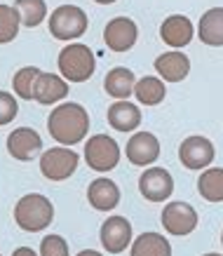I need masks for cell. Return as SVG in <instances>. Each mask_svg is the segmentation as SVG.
<instances>
[{
    "mask_svg": "<svg viewBox=\"0 0 223 256\" xmlns=\"http://www.w3.org/2000/svg\"><path fill=\"white\" fill-rule=\"evenodd\" d=\"M47 132L62 146H76L90 132V113L80 104L66 101L50 113L47 118Z\"/></svg>",
    "mask_w": 223,
    "mask_h": 256,
    "instance_id": "obj_1",
    "label": "cell"
},
{
    "mask_svg": "<svg viewBox=\"0 0 223 256\" xmlns=\"http://www.w3.org/2000/svg\"><path fill=\"white\" fill-rule=\"evenodd\" d=\"M52 218H54L52 202L40 193L24 195L22 200L14 204V224L26 233H38V230L47 228L52 224Z\"/></svg>",
    "mask_w": 223,
    "mask_h": 256,
    "instance_id": "obj_2",
    "label": "cell"
},
{
    "mask_svg": "<svg viewBox=\"0 0 223 256\" xmlns=\"http://www.w3.org/2000/svg\"><path fill=\"white\" fill-rule=\"evenodd\" d=\"M96 68L94 52L82 42H70L59 52V70L70 82H85Z\"/></svg>",
    "mask_w": 223,
    "mask_h": 256,
    "instance_id": "obj_3",
    "label": "cell"
},
{
    "mask_svg": "<svg viewBox=\"0 0 223 256\" xmlns=\"http://www.w3.org/2000/svg\"><path fill=\"white\" fill-rule=\"evenodd\" d=\"M90 19L85 10L78 5H62L56 8L50 16V33L56 40H76L87 33Z\"/></svg>",
    "mask_w": 223,
    "mask_h": 256,
    "instance_id": "obj_4",
    "label": "cell"
},
{
    "mask_svg": "<svg viewBox=\"0 0 223 256\" xmlns=\"http://www.w3.org/2000/svg\"><path fill=\"white\" fill-rule=\"evenodd\" d=\"M85 160L90 164V170L110 172L120 162V146L108 134H94L85 144Z\"/></svg>",
    "mask_w": 223,
    "mask_h": 256,
    "instance_id": "obj_5",
    "label": "cell"
},
{
    "mask_svg": "<svg viewBox=\"0 0 223 256\" xmlns=\"http://www.w3.org/2000/svg\"><path fill=\"white\" fill-rule=\"evenodd\" d=\"M78 162L80 156L73 148H50L40 156V172L50 181H66L76 174Z\"/></svg>",
    "mask_w": 223,
    "mask_h": 256,
    "instance_id": "obj_6",
    "label": "cell"
},
{
    "mask_svg": "<svg viewBox=\"0 0 223 256\" xmlns=\"http://www.w3.org/2000/svg\"><path fill=\"white\" fill-rule=\"evenodd\" d=\"M162 226L170 235H190L198 228V212L188 202H170L162 210Z\"/></svg>",
    "mask_w": 223,
    "mask_h": 256,
    "instance_id": "obj_7",
    "label": "cell"
},
{
    "mask_svg": "<svg viewBox=\"0 0 223 256\" xmlns=\"http://www.w3.org/2000/svg\"><path fill=\"white\" fill-rule=\"evenodd\" d=\"M138 193L148 202H164L174 193V178L164 167H148L138 176Z\"/></svg>",
    "mask_w": 223,
    "mask_h": 256,
    "instance_id": "obj_8",
    "label": "cell"
},
{
    "mask_svg": "<svg viewBox=\"0 0 223 256\" xmlns=\"http://www.w3.org/2000/svg\"><path fill=\"white\" fill-rule=\"evenodd\" d=\"M214 144L207 139V136H188V139L181 141L178 146V160L184 162L186 170H202V167H209L214 162Z\"/></svg>",
    "mask_w": 223,
    "mask_h": 256,
    "instance_id": "obj_9",
    "label": "cell"
},
{
    "mask_svg": "<svg viewBox=\"0 0 223 256\" xmlns=\"http://www.w3.org/2000/svg\"><path fill=\"white\" fill-rule=\"evenodd\" d=\"M136 38H138V28L130 16H116L104 28V42L108 45V50H113L118 54L132 50Z\"/></svg>",
    "mask_w": 223,
    "mask_h": 256,
    "instance_id": "obj_10",
    "label": "cell"
},
{
    "mask_svg": "<svg viewBox=\"0 0 223 256\" xmlns=\"http://www.w3.org/2000/svg\"><path fill=\"white\" fill-rule=\"evenodd\" d=\"M127 160L136 167H148L160 158V141L150 132H134L124 146Z\"/></svg>",
    "mask_w": 223,
    "mask_h": 256,
    "instance_id": "obj_11",
    "label": "cell"
},
{
    "mask_svg": "<svg viewBox=\"0 0 223 256\" xmlns=\"http://www.w3.org/2000/svg\"><path fill=\"white\" fill-rule=\"evenodd\" d=\"M99 240L108 254H122L132 244V224L124 216H110L101 224Z\"/></svg>",
    "mask_w": 223,
    "mask_h": 256,
    "instance_id": "obj_12",
    "label": "cell"
},
{
    "mask_svg": "<svg viewBox=\"0 0 223 256\" xmlns=\"http://www.w3.org/2000/svg\"><path fill=\"white\" fill-rule=\"evenodd\" d=\"M42 150V139L40 134L31 127H19L14 132H10L8 136V153L14 160H22V162H28Z\"/></svg>",
    "mask_w": 223,
    "mask_h": 256,
    "instance_id": "obj_13",
    "label": "cell"
},
{
    "mask_svg": "<svg viewBox=\"0 0 223 256\" xmlns=\"http://www.w3.org/2000/svg\"><path fill=\"white\" fill-rule=\"evenodd\" d=\"M87 200L94 210L99 212H110L120 204V188L116 181H110L106 176L94 178L90 188H87Z\"/></svg>",
    "mask_w": 223,
    "mask_h": 256,
    "instance_id": "obj_14",
    "label": "cell"
},
{
    "mask_svg": "<svg viewBox=\"0 0 223 256\" xmlns=\"http://www.w3.org/2000/svg\"><path fill=\"white\" fill-rule=\"evenodd\" d=\"M155 70L160 73V78L164 82H181L190 73V59L184 52H178V50L164 52V54L155 59Z\"/></svg>",
    "mask_w": 223,
    "mask_h": 256,
    "instance_id": "obj_15",
    "label": "cell"
},
{
    "mask_svg": "<svg viewBox=\"0 0 223 256\" xmlns=\"http://www.w3.org/2000/svg\"><path fill=\"white\" fill-rule=\"evenodd\" d=\"M195 36V28H192V22L184 14H172L167 16L160 26V38L167 42L170 47H186Z\"/></svg>",
    "mask_w": 223,
    "mask_h": 256,
    "instance_id": "obj_16",
    "label": "cell"
},
{
    "mask_svg": "<svg viewBox=\"0 0 223 256\" xmlns=\"http://www.w3.org/2000/svg\"><path fill=\"white\" fill-rule=\"evenodd\" d=\"M134 87H136V76L130 68H124V66L110 68L106 73V78H104V90L118 101L130 99L134 94Z\"/></svg>",
    "mask_w": 223,
    "mask_h": 256,
    "instance_id": "obj_17",
    "label": "cell"
},
{
    "mask_svg": "<svg viewBox=\"0 0 223 256\" xmlns=\"http://www.w3.org/2000/svg\"><path fill=\"white\" fill-rule=\"evenodd\" d=\"M108 124L118 132H134L141 124V110L136 104L130 101H116L113 106H108Z\"/></svg>",
    "mask_w": 223,
    "mask_h": 256,
    "instance_id": "obj_18",
    "label": "cell"
},
{
    "mask_svg": "<svg viewBox=\"0 0 223 256\" xmlns=\"http://www.w3.org/2000/svg\"><path fill=\"white\" fill-rule=\"evenodd\" d=\"M68 94V85L66 80H62L54 73H40L38 80H36V92H33V99L42 104V106H50V104H56L62 101L64 96Z\"/></svg>",
    "mask_w": 223,
    "mask_h": 256,
    "instance_id": "obj_19",
    "label": "cell"
},
{
    "mask_svg": "<svg viewBox=\"0 0 223 256\" xmlns=\"http://www.w3.org/2000/svg\"><path fill=\"white\" fill-rule=\"evenodd\" d=\"M198 38L209 47H223V8H212L200 16Z\"/></svg>",
    "mask_w": 223,
    "mask_h": 256,
    "instance_id": "obj_20",
    "label": "cell"
},
{
    "mask_svg": "<svg viewBox=\"0 0 223 256\" xmlns=\"http://www.w3.org/2000/svg\"><path fill=\"white\" fill-rule=\"evenodd\" d=\"M130 256H172V244L160 233H141L132 242Z\"/></svg>",
    "mask_w": 223,
    "mask_h": 256,
    "instance_id": "obj_21",
    "label": "cell"
},
{
    "mask_svg": "<svg viewBox=\"0 0 223 256\" xmlns=\"http://www.w3.org/2000/svg\"><path fill=\"white\" fill-rule=\"evenodd\" d=\"M198 193L207 202H223V170L209 167L198 178Z\"/></svg>",
    "mask_w": 223,
    "mask_h": 256,
    "instance_id": "obj_22",
    "label": "cell"
},
{
    "mask_svg": "<svg viewBox=\"0 0 223 256\" xmlns=\"http://www.w3.org/2000/svg\"><path fill=\"white\" fill-rule=\"evenodd\" d=\"M164 94H167V87L160 78H153V76H146V78L136 80V87H134V96L138 99V104L144 106H158L164 101Z\"/></svg>",
    "mask_w": 223,
    "mask_h": 256,
    "instance_id": "obj_23",
    "label": "cell"
},
{
    "mask_svg": "<svg viewBox=\"0 0 223 256\" xmlns=\"http://www.w3.org/2000/svg\"><path fill=\"white\" fill-rule=\"evenodd\" d=\"M40 73H42V70L36 68V66H24V68L16 70L14 78H12V87H14L16 96L31 101L33 99V92H36V80H38Z\"/></svg>",
    "mask_w": 223,
    "mask_h": 256,
    "instance_id": "obj_24",
    "label": "cell"
},
{
    "mask_svg": "<svg viewBox=\"0 0 223 256\" xmlns=\"http://www.w3.org/2000/svg\"><path fill=\"white\" fill-rule=\"evenodd\" d=\"M14 8L19 10V16H22L24 26H40L42 19L47 16V5L45 0H14Z\"/></svg>",
    "mask_w": 223,
    "mask_h": 256,
    "instance_id": "obj_25",
    "label": "cell"
},
{
    "mask_svg": "<svg viewBox=\"0 0 223 256\" xmlns=\"http://www.w3.org/2000/svg\"><path fill=\"white\" fill-rule=\"evenodd\" d=\"M19 24H22L19 10L12 8V5H0V45L12 42L16 38Z\"/></svg>",
    "mask_w": 223,
    "mask_h": 256,
    "instance_id": "obj_26",
    "label": "cell"
},
{
    "mask_svg": "<svg viewBox=\"0 0 223 256\" xmlns=\"http://www.w3.org/2000/svg\"><path fill=\"white\" fill-rule=\"evenodd\" d=\"M40 256H68V242L62 235H47L40 242Z\"/></svg>",
    "mask_w": 223,
    "mask_h": 256,
    "instance_id": "obj_27",
    "label": "cell"
},
{
    "mask_svg": "<svg viewBox=\"0 0 223 256\" xmlns=\"http://www.w3.org/2000/svg\"><path fill=\"white\" fill-rule=\"evenodd\" d=\"M19 113V106H16V99L10 92H0V127L2 124H10Z\"/></svg>",
    "mask_w": 223,
    "mask_h": 256,
    "instance_id": "obj_28",
    "label": "cell"
},
{
    "mask_svg": "<svg viewBox=\"0 0 223 256\" xmlns=\"http://www.w3.org/2000/svg\"><path fill=\"white\" fill-rule=\"evenodd\" d=\"M12 256H38V254H36L31 247H19V249L12 252Z\"/></svg>",
    "mask_w": 223,
    "mask_h": 256,
    "instance_id": "obj_29",
    "label": "cell"
},
{
    "mask_svg": "<svg viewBox=\"0 0 223 256\" xmlns=\"http://www.w3.org/2000/svg\"><path fill=\"white\" fill-rule=\"evenodd\" d=\"M76 256H104L101 252H96V249H82L80 254H76Z\"/></svg>",
    "mask_w": 223,
    "mask_h": 256,
    "instance_id": "obj_30",
    "label": "cell"
},
{
    "mask_svg": "<svg viewBox=\"0 0 223 256\" xmlns=\"http://www.w3.org/2000/svg\"><path fill=\"white\" fill-rule=\"evenodd\" d=\"M94 2H99V5H113L116 0H94Z\"/></svg>",
    "mask_w": 223,
    "mask_h": 256,
    "instance_id": "obj_31",
    "label": "cell"
},
{
    "mask_svg": "<svg viewBox=\"0 0 223 256\" xmlns=\"http://www.w3.org/2000/svg\"><path fill=\"white\" fill-rule=\"evenodd\" d=\"M202 256H221V254H216V252H212V254H202Z\"/></svg>",
    "mask_w": 223,
    "mask_h": 256,
    "instance_id": "obj_32",
    "label": "cell"
},
{
    "mask_svg": "<svg viewBox=\"0 0 223 256\" xmlns=\"http://www.w3.org/2000/svg\"><path fill=\"white\" fill-rule=\"evenodd\" d=\"M221 244H223V233H221Z\"/></svg>",
    "mask_w": 223,
    "mask_h": 256,
    "instance_id": "obj_33",
    "label": "cell"
}]
</instances>
